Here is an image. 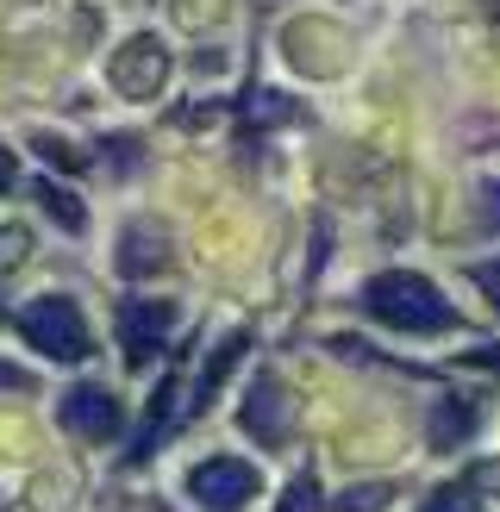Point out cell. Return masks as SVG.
<instances>
[{"label":"cell","mask_w":500,"mask_h":512,"mask_svg":"<svg viewBox=\"0 0 500 512\" xmlns=\"http://www.w3.org/2000/svg\"><path fill=\"white\" fill-rule=\"evenodd\" d=\"M363 306H369V319H382L388 331H413V338H438V331L457 325V306H450L425 275H413V269L375 275L363 288Z\"/></svg>","instance_id":"1"},{"label":"cell","mask_w":500,"mask_h":512,"mask_svg":"<svg viewBox=\"0 0 500 512\" xmlns=\"http://www.w3.org/2000/svg\"><path fill=\"white\" fill-rule=\"evenodd\" d=\"M19 331H25L32 350L57 356V363H82V356L94 350L88 319H82V306H75L69 294H38L32 306H19Z\"/></svg>","instance_id":"2"},{"label":"cell","mask_w":500,"mask_h":512,"mask_svg":"<svg viewBox=\"0 0 500 512\" xmlns=\"http://www.w3.org/2000/svg\"><path fill=\"white\" fill-rule=\"evenodd\" d=\"M119 350H125V363L132 369H150L157 363V350L163 338L175 331V306L169 300H119Z\"/></svg>","instance_id":"3"},{"label":"cell","mask_w":500,"mask_h":512,"mask_svg":"<svg viewBox=\"0 0 500 512\" xmlns=\"http://www.w3.org/2000/svg\"><path fill=\"white\" fill-rule=\"evenodd\" d=\"M188 494L200 506H213V512H238V506H250V494H257V469L238 463V456H207L200 469H188Z\"/></svg>","instance_id":"4"},{"label":"cell","mask_w":500,"mask_h":512,"mask_svg":"<svg viewBox=\"0 0 500 512\" xmlns=\"http://www.w3.org/2000/svg\"><path fill=\"white\" fill-rule=\"evenodd\" d=\"M238 425H244L263 450H282L288 431H294V406H288V394H282V381H275V375H257V381H250V388H244V406H238Z\"/></svg>","instance_id":"5"},{"label":"cell","mask_w":500,"mask_h":512,"mask_svg":"<svg viewBox=\"0 0 500 512\" xmlns=\"http://www.w3.org/2000/svg\"><path fill=\"white\" fill-rule=\"evenodd\" d=\"M57 419H63V431H75V438H88V444H107V438L125 431V413H119V400L107 388H69Z\"/></svg>","instance_id":"6"},{"label":"cell","mask_w":500,"mask_h":512,"mask_svg":"<svg viewBox=\"0 0 500 512\" xmlns=\"http://www.w3.org/2000/svg\"><path fill=\"white\" fill-rule=\"evenodd\" d=\"M113 88L119 94H157L163 88V75H169V50L157 44V38H132V44H125L119 50V57H113Z\"/></svg>","instance_id":"7"},{"label":"cell","mask_w":500,"mask_h":512,"mask_svg":"<svg viewBox=\"0 0 500 512\" xmlns=\"http://www.w3.org/2000/svg\"><path fill=\"white\" fill-rule=\"evenodd\" d=\"M169 269V238L157 232V225H125V238H119V275H163Z\"/></svg>","instance_id":"8"},{"label":"cell","mask_w":500,"mask_h":512,"mask_svg":"<svg viewBox=\"0 0 500 512\" xmlns=\"http://www.w3.org/2000/svg\"><path fill=\"white\" fill-rule=\"evenodd\" d=\"M469 431H475V406H469V400H438V406H432V444H438V450L463 444Z\"/></svg>","instance_id":"9"},{"label":"cell","mask_w":500,"mask_h":512,"mask_svg":"<svg viewBox=\"0 0 500 512\" xmlns=\"http://www.w3.org/2000/svg\"><path fill=\"white\" fill-rule=\"evenodd\" d=\"M238 356H244V331H232V338H225V344L207 356V363H200V388H194V400H213V388H219L225 375H232Z\"/></svg>","instance_id":"10"},{"label":"cell","mask_w":500,"mask_h":512,"mask_svg":"<svg viewBox=\"0 0 500 512\" xmlns=\"http://www.w3.org/2000/svg\"><path fill=\"white\" fill-rule=\"evenodd\" d=\"M38 200H44V213L63 225V232H82L88 225V213H82V200H75L69 188H57V182H38Z\"/></svg>","instance_id":"11"},{"label":"cell","mask_w":500,"mask_h":512,"mask_svg":"<svg viewBox=\"0 0 500 512\" xmlns=\"http://www.w3.org/2000/svg\"><path fill=\"white\" fill-rule=\"evenodd\" d=\"M282 512H325L319 481H313V475H294L288 488H282Z\"/></svg>","instance_id":"12"},{"label":"cell","mask_w":500,"mask_h":512,"mask_svg":"<svg viewBox=\"0 0 500 512\" xmlns=\"http://www.w3.org/2000/svg\"><path fill=\"white\" fill-rule=\"evenodd\" d=\"M32 150L44 163H57V169H88V157L75 144H63V138H50V132H32Z\"/></svg>","instance_id":"13"},{"label":"cell","mask_w":500,"mask_h":512,"mask_svg":"<svg viewBox=\"0 0 500 512\" xmlns=\"http://www.w3.org/2000/svg\"><path fill=\"white\" fill-rule=\"evenodd\" d=\"M394 500V488L388 481H369V488H350V494H338V512H382Z\"/></svg>","instance_id":"14"},{"label":"cell","mask_w":500,"mask_h":512,"mask_svg":"<svg viewBox=\"0 0 500 512\" xmlns=\"http://www.w3.org/2000/svg\"><path fill=\"white\" fill-rule=\"evenodd\" d=\"M419 512H482V500H475V488H463V481H450V488H438V494L425 500Z\"/></svg>","instance_id":"15"},{"label":"cell","mask_w":500,"mask_h":512,"mask_svg":"<svg viewBox=\"0 0 500 512\" xmlns=\"http://www.w3.org/2000/svg\"><path fill=\"white\" fill-rule=\"evenodd\" d=\"M25 250H32V238H25L19 225H13V232H0V269H13V263H25Z\"/></svg>","instance_id":"16"},{"label":"cell","mask_w":500,"mask_h":512,"mask_svg":"<svg viewBox=\"0 0 500 512\" xmlns=\"http://www.w3.org/2000/svg\"><path fill=\"white\" fill-rule=\"evenodd\" d=\"M100 150H107V157L119 150V175H132V169H138V138H100Z\"/></svg>","instance_id":"17"},{"label":"cell","mask_w":500,"mask_h":512,"mask_svg":"<svg viewBox=\"0 0 500 512\" xmlns=\"http://www.w3.org/2000/svg\"><path fill=\"white\" fill-rule=\"evenodd\" d=\"M469 275H475V288H482V294H488V300L500 306V263H475Z\"/></svg>","instance_id":"18"},{"label":"cell","mask_w":500,"mask_h":512,"mask_svg":"<svg viewBox=\"0 0 500 512\" xmlns=\"http://www.w3.org/2000/svg\"><path fill=\"white\" fill-rule=\"evenodd\" d=\"M0 388H7V394H32L38 381L25 375V369H13V363H0Z\"/></svg>","instance_id":"19"},{"label":"cell","mask_w":500,"mask_h":512,"mask_svg":"<svg viewBox=\"0 0 500 512\" xmlns=\"http://www.w3.org/2000/svg\"><path fill=\"white\" fill-rule=\"evenodd\" d=\"M482 200H488V225H500V182H482Z\"/></svg>","instance_id":"20"},{"label":"cell","mask_w":500,"mask_h":512,"mask_svg":"<svg viewBox=\"0 0 500 512\" xmlns=\"http://www.w3.org/2000/svg\"><path fill=\"white\" fill-rule=\"evenodd\" d=\"M469 363H482V369H500V344H482V350L469 356Z\"/></svg>","instance_id":"21"},{"label":"cell","mask_w":500,"mask_h":512,"mask_svg":"<svg viewBox=\"0 0 500 512\" xmlns=\"http://www.w3.org/2000/svg\"><path fill=\"white\" fill-rule=\"evenodd\" d=\"M7 188H13V150L0 144V194H7Z\"/></svg>","instance_id":"22"},{"label":"cell","mask_w":500,"mask_h":512,"mask_svg":"<svg viewBox=\"0 0 500 512\" xmlns=\"http://www.w3.org/2000/svg\"><path fill=\"white\" fill-rule=\"evenodd\" d=\"M0 319H7V300H0Z\"/></svg>","instance_id":"23"},{"label":"cell","mask_w":500,"mask_h":512,"mask_svg":"<svg viewBox=\"0 0 500 512\" xmlns=\"http://www.w3.org/2000/svg\"><path fill=\"white\" fill-rule=\"evenodd\" d=\"M157 512H163V506H157Z\"/></svg>","instance_id":"24"}]
</instances>
